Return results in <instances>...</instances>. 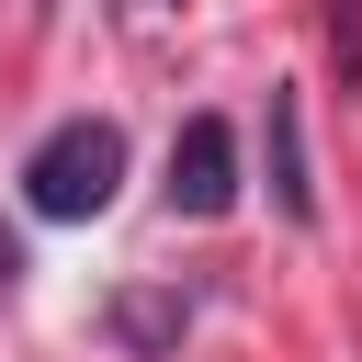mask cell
I'll use <instances>...</instances> for the list:
<instances>
[{
	"label": "cell",
	"instance_id": "1",
	"mask_svg": "<svg viewBox=\"0 0 362 362\" xmlns=\"http://www.w3.org/2000/svg\"><path fill=\"white\" fill-rule=\"evenodd\" d=\"M113 192H124V124L68 113V124H45V136H34V158H23V204H34V215L79 226V215H102Z\"/></svg>",
	"mask_w": 362,
	"mask_h": 362
},
{
	"label": "cell",
	"instance_id": "2",
	"mask_svg": "<svg viewBox=\"0 0 362 362\" xmlns=\"http://www.w3.org/2000/svg\"><path fill=\"white\" fill-rule=\"evenodd\" d=\"M170 215H226L238 204V124L226 113H192L181 136H170Z\"/></svg>",
	"mask_w": 362,
	"mask_h": 362
},
{
	"label": "cell",
	"instance_id": "3",
	"mask_svg": "<svg viewBox=\"0 0 362 362\" xmlns=\"http://www.w3.org/2000/svg\"><path fill=\"white\" fill-rule=\"evenodd\" d=\"M272 192H283V215H317V181H305V113H294V90H272Z\"/></svg>",
	"mask_w": 362,
	"mask_h": 362
},
{
	"label": "cell",
	"instance_id": "4",
	"mask_svg": "<svg viewBox=\"0 0 362 362\" xmlns=\"http://www.w3.org/2000/svg\"><path fill=\"white\" fill-rule=\"evenodd\" d=\"M113 328H124L136 351H158V339H181V305H158V294H124V305H113Z\"/></svg>",
	"mask_w": 362,
	"mask_h": 362
},
{
	"label": "cell",
	"instance_id": "5",
	"mask_svg": "<svg viewBox=\"0 0 362 362\" xmlns=\"http://www.w3.org/2000/svg\"><path fill=\"white\" fill-rule=\"evenodd\" d=\"M11 283H23V238L0 226V294H11Z\"/></svg>",
	"mask_w": 362,
	"mask_h": 362
}]
</instances>
